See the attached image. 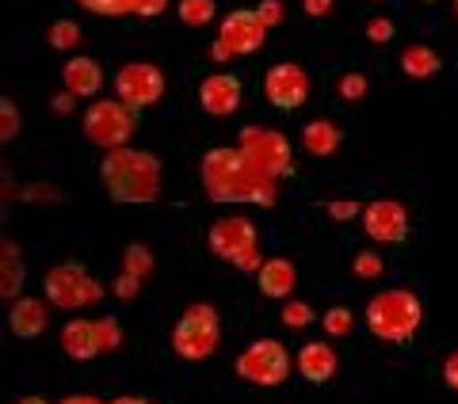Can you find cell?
Instances as JSON below:
<instances>
[{"label":"cell","mask_w":458,"mask_h":404,"mask_svg":"<svg viewBox=\"0 0 458 404\" xmlns=\"http://www.w3.org/2000/svg\"><path fill=\"white\" fill-rule=\"evenodd\" d=\"M203 187L214 202H249V206H276V176L256 168L241 149H210L203 156Z\"/></svg>","instance_id":"6da1fadb"},{"label":"cell","mask_w":458,"mask_h":404,"mask_svg":"<svg viewBox=\"0 0 458 404\" xmlns=\"http://www.w3.org/2000/svg\"><path fill=\"white\" fill-rule=\"evenodd\" d=\"M99 180H104L107 195L114 202H131V206H146L161 195V161L146 149H114L99 164Z\"/></svg>","instance_id":"7a4b0ae2"},{"label":"cell","mask_w":458,"mask_h":404,"mask_svg":"<svg viewBox=\"0 0 458 404\" xmlns=\"http://www.w3.org/2000/svg\"><path fill=\"white\" fill-rule=\"evenodd\" d=\"M424 321V306L412 290H386L367 301V328L386 343H409Z\"/></svg>","instance_id":"3957f363"},{"label":"cell","mask_w":458,"mask_h":404,"mask_svg":"<svg viewBox=\"0 0 458 404\" xmlns=\"http://www.w3.org/2000/svg\"><path fill=\"white\" fill-rule=\"evenodd\" d=\"M218 336H222L218 309L207 306V301H195V306L183 309L176 328H172V348H176L180 358H188V363H203L218 348Z\"/></svg>","instance_id":"277c9868"},{"label":"cell","mask_w":458,"mask_h":404,"mask_svg":"<svg viewBox=\"0 0 458 404\" xmlns=\"http://www.w3.org/2000/svg\"><path fill=\"white\" fill-rule=\"evenodd\" d=\"M210 248H214V256L229 259L237 271H245V275H256V271L264 267L256 225L249 218H241V214H233V218H218L210 225Z\"/></svg>","instance_id":"5b68a950"},{"label":"cell","mask_w":458,"mask_h":404,"mask_svg":"<svg viewBox=\"0 0 458 404\" xmlns=\"http://www.w3.org/2000/svg\"><path fill=\"white\" fill-rule=\"evenodd\" d=\"M138 126V111L126 107L123 99H96V104L84 111V134L96 149L114 153V149H126Z\"/></svg>","instance_id":"8992f818"},{"label":"cell","mask_w":458,"mask_h":404,"mask_svg":"<svg viewBox=\"0 0 458 404\" xmlns=\"http://www.w3.org/2000/svg\"><path fill=\"white\" fill-rule=\"evenodd\" d=\"M42 294H47L50 306L65 309V313H77L84 306H96V301L104 298V286L89 275V267H81V264L69 259V264H57V267L47 271Z\"/></svg>","instance_id":"52a82bcc"},{"label":"cell","mask_w":458,"mask_h":404,"mask_svg":"<svg viewBox=\"0 0 458 404\" xmlns=\"http://www.w3.org/2000/svg\"><path fill=\"white\" fill-rule=\"evenodd\" d=\"M237 149L249 156V161L256 168H264L267 176H276V180H286V176H294V153H291V141H286L279 130H271V126H245L237 134Z\"/></svg>","instance_id":"ba28073f"},{"label":"cell","mask_w":458,"mask_h":404,"mask_svg":"<svg viewBox=\"0 0 458 404\" xmlns=\"http://www.w3.org/2000/svg\"><path fill=\"white\" fill-rule=\"evenodd\" d=\"M267 27L260 20L256 8H233L218 27V38H214V57L229 62V57H249L264 46Z\"/></svg>","instance_id":"9c48e42d"},{"label":"cell","mask_w":458,"mask_h":404,"mask_svg":"<svg viewBox=\"0 0 458 404\" xmlns=\"http://www.w3.org/2000/svg\"><path fill=\"white\" fill-rule=\"evenodd\" d=\"M237 374L249 385L276 389L286 382V374H291V351H286L279 340H256L237 355Z\"/></svg>","instance_id":"30bf717a"},{"label":"cell","mask_w":458,"mask_h":404,"mask_svg":"<svg viewBox=\"0 0 458 404\" xmlns=\"http://www.w3.org/2000/svg\"><path fill=\"white\" fill-rule=\"evenodd\" d=\"M114 96L123 99L126 107H153L157 99L165 96V73L153 62H131L114 73Z\"/></svg>","instance_id":"8fae6325"},{"label":"cell","mask_w":458,"mask_h":404,"mask_svg":"<svg viewBox=\"0 0 458 404\" xmlns=\"http://www.w3.org/2000/svg\"><path fill=\"white\" fill-rule=\"evenodd\" d=\"M264 96H267L271 107H279V111H298V107H302L306 99H310V77H306V69L294 65V62L271 65L267 77H264Z\"/></svg>","instance_id":"7c38bea8"},{"label":"cell","mask_w":458,"mask_h":404,"mask_svg":"<svg viewBox=\"0 0 458 404\" xmlns=\"http://www.w3.org/2000/svg\"><path fill=\"white\" fill-rule=\"evenodd\" d=\"M363 229L378 244H401L409 237V214L397 198H378L363 210Z\"/></svg>","instance_id":"4fadbf2b"},{"label":"cell","mask_w":458,"mask_h":404,"mask_svg":"<svg viewBox=\"0 0 458 404\" xmlns=\"http://www.w3.org/2000/svg\"><path fill=\"white\" fill-rule=\"evenodd\" d=\"M241 96H245V84H241L237 73H214L199 88V104L214 119H225V114H233L241 107Z\"/></svg>","instance_id":"5bb4252c"},{"label":"cell","mask_w":458,"mask_h":404,"mask_svg":"<svg viewBox=\"0 0 458 404\" xmlns=\"http://www.w3.org/2000/svg\"><path fill=\"white\" fill-rule=\"evenodd\" d=\"M256 282H260V294L264 298L286 301V298L294 294V286H298V271H294L291 259L276 256V259H264V267L256 271Z\"/></svg>","instance_id":"9a60e30c"},{"label":"cell","mask_w":458,"mask_h":404,"mask_svg":"<svg viewBox=\"0 0 458 404\" xmlns=\"http://www.w3.org/2000/svg\"><path fill=\"white\" fill-rule=\"evenodd\" d=\"M62 80H65V92H73L77 99H89L96 96L99 88H104V69H99V62H92V57H69L65 69H62Z\"/></svg>","instance_id":"2e32d148"},{"label":"cell","mask_w":458,"mask_h":404,"mask_svg":"<svg viewBox=\"0 0 458 404\" xmlns=\"http://www.w3.org/2000/svg\"><path fill=\"white\" fill-rule=\"evenodd\" d=\"M8 328L16 340H35L47 332V306L38 298H16L8 309Z\"/></svg>","instance_id":"e0dca14e"},{"label":"cell","mask_w":458,"mask_h":404,"mask_svg":"<svg viewBox=\"0 0 458 404\" xmlns=\"http://www.w3.org/2000/svg\"><path fill=\"white\" fill-rule=\"evenodd\" d=\"M298 374H302L306 382H313V385H325L336 374V351L328 348V343H321V340L302 343V351H298Z\"/></svg>","instance_id":"ac0fdd59"},{"label":"cell","mask_w":458,"mask_h":404,"mask_svg":"<svg viewBox=\"0 0 458 404\" xmlns=\"http://www.w3.org/2000/svg\"><path fill=\"white\" fill-rule=\"evenodd\" d=\"M62 348L69 358H77V363H89V358H96L99 351V332H96V321H69L62 328Z\"/></svg>","instance_id":"d6986e66"},{"label":"cell","mask_w":458,"mask_h":404,"mask_svg":"<svg viewBox=\"0 0 458 404\" xmlns=\"http://www.w3.org/2000/svg\"><path fill=\"white\" fill-rule=\"evenodd\" d=\"M77 4H84L89 12H96V16H161V12L168 8V0H77Z\"/></svg>","instance_id":"ffe728a7"},{"label":"cell","mask_w":458,"mask_h":404,"mask_svg":"<svg viewBox=\"0 0 458 404\" xmlns=\"http://www.w3.org/2000/svg\"><path fill=\"white\" fill-rule=\"evenodd\" d=\"M340 141H344L340 126L328 122V119H313V122L302 126V146H306V153H313V156H333V153L340 149Z\"/></svg>","instance_id":"44dd1931"},{"label":"cell","mask_w":458,"mask_h":404,"mask_svg":"<svg viewBox=\"0 0 458 404\" xmlns=\"http://www.w3.org/2000/svg\"><path fill=\"white\" fill-rule=\"evenodd\" d=\"M23 275H27V267H23V256L20 248L12 240H4V267H0V294L4 298H16L23 290Z\"/></svg>","instance_id":"7402d4cb"},{"label":"cell","mask_w":458,"mask_h":404,"mask_svg":"<svg viewBox=\"0 0 458 404\" xmlns=\"http://www.w3.org/2000/svg\"><path fill=\"white\" fill-rule=\"evenodd\" d=\"M401 69H405L412 80H428L439 73V54L432 46H409L401 54Z\"/></svg>","instance_id":"603a6c76"},{"label":"cell","mask_w":458,"mask_h":404,"mask_svg":"<svg viewBox=\"0 0 458 404\" xmlns=\"http://www.w3.org/2000/svg\"><path fill=\"white\" fill-rule=\"evenodd\" d=\"M214 12H218L214 0H180V4H176V16L188 27H207L214 20Z\"/></svg>","instance_id":"cb8c5ba5"},{"label":"cell","mask_w":458,"mask_h":404,"mask_svg":"<svg viewBox=\"0 0 458 404\" xmlns=\"http://www.w3.org/2000/svg\"><path fill=\"white\" fill-rule=\"evenodd\" d=\"M77 42H81L77 20H57V23L50 27V46H54V50H77Z\"/></svg>","instance_id":"d4e9b609"},{"label":"cell","mask_w":458,"mask_h":404,"mask_svg":"<svg viewBox=\"0 0 458 404\" xmlns=\"http://www.w3.org/2000/svg\"><path fill=\"white\" fill-rule=\"evenodd\" d=\"M321 328L328 332V336H348V332H352V309H348V306H333V309H325Z\"/></svg>","instance_id":"484cf974"},{"label":"cell","mask_w":458,"mask_h":404,"mask_svg":"<svg viewBox=\"0 0 458 404\" xmlns=\"http://www.w3.org/2000/svg\"><path fill=\"white\" fill-rule=\"evenodd\" d=\"M123 259H126V267H123V271H131V275H138V279H146L149 271H153V256H149L146 244H131Z\"/></svg>","instance_id":"4316f807"},{"label":"cell","mask_w":458,"mask_h":404,"mask_svg":"<svg viewBox=\"0 0 458 404\" xmlns=\"http://www.w3.org/2000/svg\"><path fill=\"white\" fill-rule=\"evenodd\" d=\"M283 324H286V328H310V324H313V309L306 306V301H298V298H286V306H283Z\"/></svg>","instance_id":"83f0119b"},{"label":"cell","mask_w":458,"mask_h":404,"mask_svg":"<svg viewBox=\"0 0 458 404\" xmlns=\"http://www.w3.org/2000/svg\"><path fill=\"white\" fill-rule=\"evenodd\" d=\"M16 134H20V111L4 96L0 99V141H16Z\"/></svg>","instance_id":"f1b7e54d"},{"label":"cell","mask_w":458,"mask_h":404,"mask_svg":"<svg viewBox=\"0 0 458 404\" xmlns=\"http://www.w3.org/2000/svg\"><path fill=\"white\" fill-rule=\"evenodd\" d=\"M382 267H386V264H382L378 252H360V256H355V264H352V271H355L360 279H378Z\"/></svg>","instance_id":"f546056e"},{"label":"cell","mask_w":458,"mask_h":404,"mask_svg":"<svg viewBox=\"0 0 458 404\" xmlns=\"http://www.w3.org/2000/svg\"><path fill=\"white\" fill-rule=\"evenodd\" d=\"M96 332H99V348H104V351H114L123 343V332H119V321H114V316L96 321Z\"/></svg>","instance_id":"4dcf8cb0"},{"label":"cell","mask_w":458,"mask_h":404,"mask_svg":"<svg viewBox=\"0 0 458 404\" xmlns=\"http://www.w3.org/2000/svg\"><path fill=\"white\" fill-rule=\"evenodd\" d=\"M355 214H360V202L355 198H333L328 202V218L333 222H352Z\"/></svg>","instance_id":"1f68e13d"},{"label":"cell","mask_w":458,"mask_h":404,"mask_svg":"<svg viewBox=\"0 0 458 404\" xmlns=\"http://www.w3.org/2000/svg\"><path fill=\"white\" fill-rule=\"evenodd\" d=\"M340 96H344V99H363V96H367V77H363V73L340 77Z\"/></svg>","instance_id":"d6a6232c"},{"label":"cell","mask_w":458,"mask_h":404,"mask_svg":"<svg viewBox=\"0 0 458 404\" xmlns=\"http://www.w3.org/2000/svg\"><path fill=\"white\" fill-rule=\"evenodd\" d=\"M138 290H141V279L131 275V271H123V275L114 279V298H123V301H126V298H134Z\"/></svg>","instance_id":"836d02e7"},{"label":"cell","mask_w":458,"mask_h":404,"mask_svg":"<svg viewBox=\"0 0 458 404\" xmlns=\"http://www.w3.org/2000/svg\"><path fill=\"white\" fill-rule=\"evenodd\" d=\"M256 12H260V20H264L267 31L283 23V4H279V0H260V8H256Z\"/></svg>","instance_id":"e575fe53"},{"label":"cell","mask_w":458,"mask_h":404,"mask_svg":"<svg viewBox=\"0 0 458 404\" xmlns=\"http://www.w3.org/2000/svg\"><path fill=\"white\" fill-rule=\"evenodd\" d=\"M367 38H370V42H390V38H394V23L382 20V16L370 20V23H367Z\"/></svg>","instance_id":"d590c367"},{"label":"cell","mask_w":458,"mask_h":404,"mask_svg":"<svg viewBox=\"0 0 458 404\" xmlns=\"http://www.w3.org/2000/svg\"><path fill=\"white\" fill-rule=\"evenodd\" d=\"M443 382H447L454 393H458V351H451L447 363H443Z\"/></svg>","instance_id":"8d00e7d4"},{"label":"cell","mask_w":458,"mask_h":404,"mask_svg":"<svg viewBox=\"0 0 458 404\" xmlns=\"http://www.w3.org/2000/svg\"><path fill=\"white\" fill-rule=\"evenodd\" d=\"M73 107H77V96H73V92H57V96H54V111H57V114H69Z\"/></svg>","instance_id":"74e56055"},{"label":"cell","mask_w":458,"mask_h":404,"mask_svg":"<svg viewBox=\"0 0 458 404\" xmlns=\"http://www.w3.org/2000/svg\"><path fill=\"white\" fill-rule=\"evenodd\" d=\"M302 8L310 12V16H325V12L333 8V0H302Z\"/></svg>","instance_id":"f35d334b"},{"label":"cell","mask_w":458,"mask_h":404,"mask_svg":"<svg viewBox=\"0 0 458 404\" xmlns=\"http://www.w3.org/2000/svg\"><path fill=\"white\" fill-rule=\"evenodd\" d=\"M111 404H153V400H146V397H114Z\"/></svg>","instance_id":"ab89813d"},{"label":"cell","mask_w":458,"mask_h":404,"mask_svg":"<svg viewBox=\"0 0 458 404\" xmlns=\"http://www.w3.org/2000/svg\"><path fill=\"white\" fill-rule=\"evenodd\" d=\"M62 404H104V400H96V397H65Z\"/></svg>","instance_id":"60d3db41"},{"label":"cell","mask_w":458,"mask_h":404,"mask_svg":"<svg viewBox=\"0 0 458 404\" xmlns=\"http://www.w3.org/2000/svg\"><path fill=\"white\" fill-rule=\"evenodd\" d=\"M16 404H50V400H42V397H23V400H16Z\"/></svg>","instance_id":"b9f144b4"},{"label":"cell","mask_w":458,"mask_h":404,"mask_svg":"<svg viewBox=\"0 0 458 404\" xmlns=\"http://www.w3.org/2000/svg\"><path fill=\"white\" fill-rule=\"evenodd\" d=\"M454 12H458V0H454Z\"/></svg>","instance_id":"7bdbcfd3"},{"label":"cell","mask_w":458,"mask_h":404,"mask_svg":"<svg viewBox=\"0 0 458 404\" xmlns=\"http://www.w3.org/2000/svg\"><path fill=\"white\" fill-rule=\"evenodd\" d=\"M428 4H432V0H428Z\"/></svg>","instance_id":"ee69618b"}]
</instances>
